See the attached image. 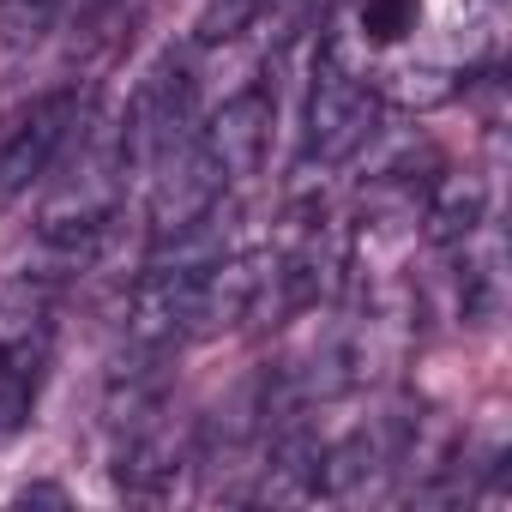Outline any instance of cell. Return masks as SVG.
<instances>
[{"instance_id": "6da1fadb", "label": "cell", "mask_w": 512, "mask_h": 512, "mask_svg": "<svg viewBox=\"0 0 512 512\" xmlns=\"http://www.w3.org/2000/svg\"><path fill=\"white\" fill-rule=\"evenodd\" d=\"M374 121H380V97H374L368 73H356L344 61V49H326L314 91H308V163H320V169L350 163L374 139Z\"/></svg>"}, {"instance_id": "7a4b0ae2", "label": "cell", "mask_w": 512, "mask_h": 512, "mask_svg": "<svg viewBox=\"0 0 512 512\" xmlns=\"http://www.w3.org/2000/svg\"><path fill=\"white\" fill-rule=\"evenodd\" d=\"M199 127H193V73H187V61L181 55H169V61H157L151 73H145V85L133 91V103H127V121H121V163L127 169H157L181 139H193Z\"/></svg>"}, {"instance_id": "3957f363", "label": "cell", "mask_w": 512, "mask_h": 512, "mask_svg": "<svg viewBox=\"0 0 512 512\" xmlns=\"http://www.w3.org/2000/svg\"><path fill=\"white\" fill-rule=\"evenodd\" d=\"M85 115H91V103H85V91H73V85L37 97V103L25 109V121L7 133V145H0V193H7V199L31 193V187L55 169V157L73 145V133L85 127Z\"/></svg>"}, {"instance_id": "277c9868", "label": "cell", "mask_w": 512, "mask_h": 512, "mask_svg": "<svg viewBox=\"0 0 512 512\" xmlns=\"http://www.w3.org/2000/svg\"><path fill=\"white\" fill-rule=\"evenodd\" d=\"M272 121H278L272 91H241V97H229V103L199 127V145H205L211 169L223 175V187H235V181H247V175L266 169Z\"/></svg>"}, {"instance_id": "5b68a950", "label": "cell", "mask_w": 512, "mask_h": 512, "mask_svg": "<svg viewBox=\"0 0 512 512\" xmlns=\"http://www.w3.org/2000/svg\"><path fill=\"white\" fill-rule=\"evenodd\" d=\"M223 193H229V187H223V175L211 169L199 133L181 139V145L151 169V235H175V229H187V223L205 217Z\"/></svg>"}, {"instance_id": "8992f818", "label": "cell", "mask_w": 512, "mask_h": 512, "mask_svg": "<svg viewBox=\"0 0 512 512\" xmlns=\"http://www.w3.org/2000/svg\"><path fill=\"white\" fill-rule=\"evenodd\" d=\"M115 440H121L115 446V488L133 494V500H163L175 488V476L193 464V440L175 434L163 416H151V422H139Z\"/></svg>"}, {"instance_id": "52a82bcc", "label": "cell", "mask_w": 512, "mask_h": 512, "mask_svg": "<svg viewBox=\"0 0 512 512\" xmlns=\"http://www.w3.org/2000/svg\"><path fill=\"white\" fill-rule=\"evenodd\" d=\"M392 464H404V440H398V422H368V428H350L344 440H332L320 452V470H314V494L326 500H356L368 494Z\"/></svg>"}, {"instance_id": "ba28073f", "label": "cell", "mask_w": 512, "mask_h": 512, "mask_svg": "<svg viewBox=\"0 0 512 512\" xmlns=\"http://www.w3.org/2000/svg\"><path fill=\"white\" fill-rule=\"evenodd\" d=\"M43 368H49V332H31V338L0 350V446L31 422L37 392H43Z\"/></svg>"}, {"instance_id": "9c48e42d", "label": "cell", "mask_w": 512, "mask_h": 512, "mask_svg": "<svg viewBox=\"0 0 512 512\" xmlns=\"http://www.w3.org/2000/svg\"><path fill=\"white\" fill-rule=\"evenodd\" d=\"M488 223V181L482 175H446L422 211V235L434 247H464Z\"/></svg>"}, {"instance_id": "30bf717a", "label": "cell", "mask_w": 512, "mask_h": 512, "mask_svg": "<svg viewBox=\"0 0 512 512\" xmlns=\"http://www.w3.org/2000/svg\"><path fill=\"white\" fill-rule=\"evenodd\" d=\"M314 470H320V446L308 428H284L272 434V452H266V470H260V500H314Z\"/></svg>"}, {"instance_id": "8fae6325", "label": "cell", "mask_w": 512, "mask_h": 512, "mask_svg": "<svg viewBox=\"0 0 512 512\" xmlns=\"http://www.w3.org/2000/svg\"><path fill=\"white\" fill-rule=\"evenodd\" d=\"M422 25V0H362V43L392 49Z\"/></svg>"}, {"instance_id": "7c38bea8", "label": "cell", "mask_w": 512, "mask_h": 512, "mask_svg": "<svg viewBox=\"0 0 512 512\" xmlns=\"http://www.w3.org/2000/svg\"><path fill=\"white\" fill-rule=\"evenodd\" d=\"M49 25H55V0H0V43L7 49L43 43Z\"/></svg>"}, {"instance_id": "4fadbf2b", "label": "cell", "mask_w": 512, "mask_h": 512, "mask_svg": "<svg viewBox=\"0 0 512 512\" xmlns=\"http://www.w3.org/2000/svg\"><path fill=\"white\" fill-rule=\"evenodd\" d=\"M266 7H272V0H205V7H199V43H229V37H241Z\"/></svg>"}, {"instance_id": "5bb4252c", "label": "cell", "mask_w": 512, "mask_h": 512, "mask_svg": "<svg viewBox=\"0 0 512 512\" xmlns=\"http://www.w3.org/2000/svg\"><path fill=\"white\" fill-rule=\"evenodd\" d=\"M13 500H19V506H67V494H61V488H49V482H37V488H19Z\"/></svg>"}]
</instances>
